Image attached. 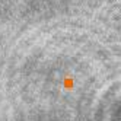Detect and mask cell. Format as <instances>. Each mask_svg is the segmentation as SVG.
<instances>
[{"label": "cell", "instance_id": "cell-1", "mask_svg": "<svg viewBox=\"0 0 121 121\" xmlns=\"http://www.w3.org/2000/svg\"><path fill=\"white\" fill-rule=\"evenodd\" d=\"M63 86H64V89H73V86H74V79H73L72 76H66L64 80H63Z\"/></svg>", "mask_w": 121, "mask_h": 121}]
</instances>
